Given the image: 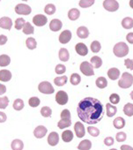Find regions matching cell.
Returning <instances> with one entry per match:
<instances>
[{"mask_svg":"<svg viewBox=\"0 0 133 150\" xmlns=\"http://www.w3.org/2000/svg\"><path fill=\"white\" fill-rule=\"evenodd\" d=\"M87 132L93 137H98L99 134H100V130L98 128H96V127H94V126L87 127Z\"/></svg>","mask_w":133,"mask_h":150,"instance_id":"obj_42","label":"cell"},{"mask_svg":"<svg viewBox=\"0 0 133 150\" xmlns=\"http://www.w3.org/2000/svg\"><path fill=\"white\" fill-rule=\"evenodd\" d=\"M26 21L23 18H19L15 21V28L17 30H20L21 28H23L24 25H25Z\"/></svg>","mask_w":133,"mask_h":150,"instance_id":"obj_43","label":"cell"},{"mask_svg":"<svg viewBox=\"0 0 133 150\" xmlns=\"http://www.w3.org/2000/svg\"><path fill=\"white\" fill-rule=\"evenodd\" d=\"M11 146H12V149L13 150H22L23 147H24V143L22 140L20 139H13L12 144H11Z\"/></svg>","mask_w":133,"mask_h":150,"instance_id":"obj_23","label":"cell"},{"mask_svg":"<svg viewBox=\"0 0 133 150\" xmlns=\"http://www.w3.org/2000/svg\"><path fill=\"white\" fill-rule=\"evenodd\" d=\"M109 150H117V149H115V148H112V149H109Z\"/></svg>","mask_w":133,"mask_h":150,"instance_id":"obj_59","label":"cell"},{"mask_svg":"<svg viewBox=\"0 0 133 150\" xmlns=\"http://www.w3.org/2000/svg\"><path fill=\"white\" fill-rule=\"evenodd\" d=\"M41 114L44 117H49L51 116V114H52V110L49 107H47V106L42 107V110H41Z\"/></svg>","mask_w":133,"mask_h":150,"instance_id":"obj_41","label":"cell"},{"mask_svg":"<svg viewBox=\"0 0 133 150\" xmlns=\"http://www.w3.org/2000/svg\"><path fill=\"white\" fill-rule=\"evenodd\" d=\"M109 101L111 102V103L113 104H117L120 102V96L117 94H112L109 96Z\"/></svg>","mask_w":133,"mask_h":150,"instance_id":"obj_48","label":"cell"},{"mask_svg":"<svg viewBox=\"0 0 133 150\" xmlns=\"http://www.w3.org/2000/svg\"><path fill=\"white\" fill-rule=\"evenodd\" d=\"M103 7L108 12H115L119 9V3L116 0H104Z\"/></svg>","mask_w":133,"mask_h":150,"instance_id":"obj_6","label":"cell"},{"mask_svg":"<svg viewBox=\"0 0 133 150\" xmlns=\"http://www.w3.org/2000/svg\"><path fill=\"white\" fill-rule=\"evenodd\" d=\"M108 76L110 80L112 81H115L119 78L120 76V71L119 69L115 68V67H113V68H110L108 71Z\"/></svg>","mask_w":133,"mask_h":150,"instance_id":"obj_17","label":"cell"},{"mask_svg":"<svg viewBox=\"0 0 133 150\" xmlns=\"http://www.w3.org/2000/svg\"><path fill=\"white\" fill-rule=\"evenodd\" d=\"M91 147H92V142L89 139L82 140L78 146V149L80 150H90Z\"/></svg>","mask_w":133,"mask_h":150,"instance_id":"obj_22","label":"cell"},{"mask_svg":"<svg viewBox=\"0 0 133 150\" xmlns=\"http://www.w3.org/2000/svg\"><path fill=\"white\" fill-rule=\"evenodd\" d=\"M28 103H29V105H30L31 107L35 108V107H37V106L40 105L41 101H40V99H39L38 97H31V98L29 99V101H28Z\"/></svg>","mask_w":133,"mask_h":150,"instance_id":"obj_44","label":"cell"},{"mask_svg":"<svg viewBox=\"0 0 133 150\" xmlns=\"http://www.w3.org/2000/svg\"><path fill=\"white\" fill-rule=\"evenodd\" d=\"M69 57H70V55H69V52H68L67 50L64 49V48L60 49V50H59V58H60L61 61L67 62L69 60Z\"/></svg>","mask_w":133,"mask_h":150,"instance_id":"obj_24","label":"cell"},{"mask_svg":"<svg viewBox=\"0 0 133 150\" xmlns=\"http://www.w3.org/2000/svg\"><path fill=\"white\" fill-rule=\"evenodd\" d=\"M113 52H114L115 57H123L128 55V53H129V47H128V45L125 42H121L116 43L114 46Z\"/></svg>","mask_w":133,"mask_h":150,"instance_id":"obj_2","label":"cell"},{"mask_svg":"<svg viewBox=\"0 0 133 150\" xmlns=\"http://www.w3.org/2000/svg\"><path fill=\"white\" fill-rule=\"evenodd\" d=\"M72 39V32L70 30H64L59 35V42L63 44L68 43Z\"/></svg>","mask_w":133,"mask_h":150,"instance_id":"obj_10","label":"cell"},{"mask_svg":"<svg viewBox=\"0 0 133 150\" xmlns=\"http://www.w3.org/2000/svg\"><path fill=\"white\" fill-rule=\"evenodd\" d=\"M38 89L41 93L42 94H45V95H50V94H53L55 92V89L53 88V86L48 82V81H42L39 84L38 86Z\"/></svg>","mask_w":133,"mask_h":150,"instance_id":"obj_5","label":"cell"},{"mask_svg":"<svg viewBox=\"0 0 133 150\" xmlns=\"http://www.w3.org/2000/svg\"><path fill=\"white\" fill-rule=\"evenodd\" d=\"M22 1H28V0H22Z\"/></svg>","mask_w":133,"mask_h":150,"instance_id":"obj_60","label":"cell"},{"mask_svg":"<svg viewBox=\"0 0 133 150\" xmlns=\"http://www.w3.org/2000/svg\"><path fill=\"white\" fill-rule=\"evenodd\" d=\"M56 6L53 5V4H49V5H47L46 6H45V8H44V12H45V13H47V14H49V15H52V14H54L55 13H56Z\"/></svg>","mask_w":133,"mask_h":150,"instance_id":"obj_39","label":"cell"},{"mask_svg":"<svg viewBox=\"0 0 133 150\" xmlns=\"http://www.w3.org/2000/svg\"><path fill=\"white\" fill-rule=\"evenodd\" d=\"M129 6L133 9V0H129Z\"/></svg>","mask_w":133,"mask_h":150,"instance_id":"obj_57","label":"cell"},{"mask_svg":"<svg viewBox=\"0 0 133 150\" xmlns=\"http://www.w3.org/2000/svg\"><path fill=\"white\" fill-rule=\"evenodd\" d=\"M10 63H11V58L9 56L5 55V54L0 56V66H2V67L7 66L10 64Z\"/></svg>","mask_w":133,"mask_h":150,"instance_id":"obj_32","label":"cell"},{"mask_svg":"<svg viewBox=\"0 0 133 150\" xmlns=\"http://www.w3.org/2000/svg\"><path fill=\"white\" fill-rule=\"evenodd\" d=\"M12 27H13V21L9 17H2L0 19V28H1L11 30Z\"/></svg>","mask_w":133,"mask_h":150,"instance_id":"obj_12","label":"cell"},{"mask_svg":"<svg viewBox=\"0 0 133 150\" xmlns=\"http://www.w3.org/2000/svg\"><path fill=\"white\" fill-rule=\"evenodd\" d=\"M23 33L26 35H33L34 34V27L29 23V22H26L24 27H23Z\"/></svg>","mask_w":133,"mask_h":150,"instance_id":"obj_35","label":"cell"},{"mask_svg":"<svg viewBox=\"0 0 133 150\" xmlns=\"http://www.w3.org/2000/svg\"><path fill=\"white\" fill-rule=\"evenodd\" d=\"M7 119V117L6 115L5 112H2V111H0V123H4L6 122Z\"/></svg>","mask_w":133,"mask_h":150,"instance_id":"obj_52","label":"cell"},{"mask_svg":"<svg viewBox=\"0 0 133 150\" xmlns=\"http://www.w3.org/2000/svg\"><path fill=\"white\" fill-rule=\"evenodd\" d=\"M68 95L64 91H58L56 95V102L59 104V105H65L68 103Z\"/></svg>","mask_w":133,"mask_h":150,"instance_id":"obj_8","label":"cell"},{"mask_svg":"<svg viewBox=\"0 0 133 150\" xmlns=\"http://www.w3.org/2000/svg\"><path fill=\"white\" fill-rule=\"evenodd\" d=\"M63 27V23L60 20H57V19H54L50 21L49 23V28L51 31H54V32H57L59 31Z\"/></svg>","mask_w":133,"mask_h":150,"instance_id":"obj_16","label":"cell"},{"mask_svg":"<svg viewBox=\"0 0 133 150\" xmlns=\"http://www.w3.org/2000/svg\"><path fill=\"white\" fill-rule=\"evenodd\" d=\"M104 144L108 146H110L114 144V139L113 137H107L104 139Z\"/></svg>","mask_w":133,"mask_h":150,"instance_id":"obj_51","label":"cell"},{"mask_svg":"<svg viewBox=\"0 0 133 150\" xmlns=\"http://www.w3.org/2000/svg\"><path fill=\"white\" fill-rule=\"evenodd\" d=\"M133 84V76L129 72H123L122 78L118 81V86L121 88H129Z\"/></svg>","mask_w":133,"mask_h":150,"instance_id":"obj_3","label":"cell"},{"mask_svg":"<svg viewBox=\"0 0 133 150\" xmlns=\"http://www.w3.org/2000/svg\"><path fill=\"white\" fill-rule=\"evenodd\" d=\"M91 64L93 65L94 68L98 69L102 65V59L100 57L94 56L91 58Z\"/></svg>","mask_w":133,"mask_h":150,"instance_id":"obj_30","label":"cell"},{"mask_svg":"<svg viewBox=\"0 0 133 150\" xmlns=\"http://www.w3.org/2000/svg\"><path fill=\"white\" fill-rule=\"evenodd\" d=\"M12 79V72L8 70L0 71V81L3 82H7Z\"/></svg>","mask_w":133,"mask_h":150,"instance_id":"obj_18","label":"cell"},{"mask_svg":"<svg viewBox=\"0 0 133 150\" xmlns=\"http://www.w3.org/2000/svg\"><path fill=\"white\" fill-rule=\"evenodd\" d=\"M122 26L125 29H130L133 28V19L130 17H126L122 21Z\"/></svg>","mask_w":133,"mask_h":150,"instance_id":"obj_26","label":"cell"},{"mask_svg":"<svg viewBox=\"0 0 133 150\" xmlns=\"http://www.w3.org/2000/svg\"><path fill=\"white\" fill-rule=\"evenodd\" d=\"M113 125H114L115 128H116V129H122L125 126V120L122 117H118L114 120Z\"/></svg>","mask_w":133,"mask_h":150,"instance_id":"obj_28","label":"cell"},{"mask_svg":"<svg viewBox=\"0 0 133 150\" xmlns=\"http://www.w3.org/2000/svg\"><path fill=\"white\" fill-rule=\"evenodd\" d=\"M59 142V135L57 132H52L49 134L48 137V143L49 146H55L56 145H57Z\"/></svg>","mask_w":133,"mask_h":150,"instance_id":"obj_13","label":"cell"},{"mask_svg":"<svg viewBox=\"0 0 133 150\" xmlns=\"http://www.w3.org/2000/svg\"><path fill=\"white\" fill-rule=\"evenodd\" d=\"M33 22L35 26L37 27H42L47 24L48 19L45 15L42 14H37L33 18Z\"/></svg>","mask_w":133,"mask_h":150,"instance_id":"obj_9","label":"cell"},{"mask_svg":"<svg viewBox=\"0 0 133 150\" xmlns=\"http://www.w3.org/2000/svg\"><path fill=\"white\" fill-rule=\"evenodd\" d=\"M70 81H71V83H72V85L77 86V85H79V84L80 83L81 78H80V74H78V73H73V74H72Z\"/></svg>","mask_w":133,"mask_h":150,"instance_id":"obj_37","label":"cell"},{"mask_svg":"<svg viewBox=\"0 0 133 150\" xmlns=\"http://www.w3.org/2000/svg\"><path fill=\"white\" fill-rule=\"evenodd\" d=\"M9 104V99L6 96L4 97H0V109H6V107Z\"/></svg>","mask_w":133,"mask_h":150,"instance_id":"obj_45","label":"cell"},{"mask_svg":"<svg viewBox=\"0 0 133 150\" xmlns=\"http://www.w3.org/2000/svg\"><path fill=\"white\" fill-rule=\"evenodd\" d=\"M129 96H130V98H131V99L133 100V91H131V92H130Z\"/></svg>","mask_w":133,"mask_h":150,"instance_id":"obj_58","label":"cell"},{"mask_svg":"<svg viewBox=\"0 0 133 150\" xmlns=\"http://www.w3.org/2000/svg\"><path fill=\"white\" fill-rule=\"evenodd\" d=\"M121 150H133V147L129 145H122L121 146Z\"/></svg>","mask_w":133,"mask_h":150,"instance_id":"obj_56","label":"cell"},{"mask_svg":"<svg viewBox=\"0 0 133 150\" xmlns=\"http://www.w3.org/2000/svg\"><path fill=\"white\" fill-rule=\"evenodd\" d=\"M126 39H127L128 42L133 44V33H129V34L126 35Z\"/></svg>","mask_w":133,"mask_h":150,"instance_id":"obj_54","label":"cell"},{"mask_svg":"<svg viewBox=\"0 0 133 150\" xmlns=\"http://www.w3.org/2000/svg\"><path fill=\"white\" fill-rule=\"evenodd\" d=\"M62 139L64 142H70L73 139V133L71 130H66L62 133Z\"/></svg>","mask_w":133,"mask_h":150,"instance_id":"obj_27","label":"cell"},{"mask_svg":"<svg viewBox=\"0 0 133 150\" xmlns=\"http://www.w3.org/2000/svg\"><path fill=\"white\" fill-rule=\"evenodd\" d=\"M78 116L80 120L88 125L99 123L104 115L102 103L96 98L87 97L82 99L77 108Z\"/></svg>","mask_w":133,"mask_h":150,"instance_id":"obj_1","label":"cell"},{"mask_svg":"<svg viewBox=\"0 0 133 150\" xmlns=\"http://www.w3.org/2000/svg\"><path fill=\"white\" fill-rule=\"evenodd\" d=\"M95 84H96V86L99 88H101L102 89V88H105L108 86V81H107L106 78H104V77H99L96 80Z\"/></svg>","mask_w":133,"mask_h":150,"instance_id":"obj_33","label":"cell"},{"mask_svg":"<svg viewBox=\"0 0 133 150\" xmlns=\"http://www.w3.org/2000/svg\"><path fill=\"white\" fill-rule=\"evenodd\" d=\"M47 132H48V130H47V128H46L45 126H43V125H39V126H37V127L34 129V137H36L37 139H42V138H43V137L47 134Z\"/></svg>","mask_w":133,"mask_h":150,"instance_id":"obj_15","label":"cell"},{"mask_svg":"<svg viewBox=\"0 0 133 150\" xmlns=\"http://www.w3.org/2000/svg\"><path fill=\"white\" fill-rule=\"evenodd\" d=\"M32 12V9L29 6L26 4H19L15 6V13L20 15H28Z\"/></svg>","mask_w":133,"mask_h":150,"instance_id":"obj_7","label":"cell"},{"mask_svg":"<svg viewBox=\"0 0 133 150\" xmlns=\"http://www.w3.org/2000/svg\"><path fill=\"white\" fill-rule=\"evenodd\" d=\"M55 71L56 74H63L66 71V67L63 65V64H57L56 66V69H55Z\"/></svg>","mask_w":133,"mask_h":150,"instance_id":"obj_47","label":"cell"},{"mask_svg":"<svg viewBox=\"0 0 133 150\" xmlns=\"http://www.w3.org/2000/svg\"><path fill=\"white\" fill-rule=\"evenodd\" d=\"M95 2V0H80L79 5L82 8H88L92 6Z\"/></svg>","mask_w":133,"mask_h":150,"instance_id":"obj_36","label":"cell"},{"mask_svg":"<svg viewBox=\"0 0 133 150\" xmlns=\"http://www.w3.org/2000/svg\"><path fill=\"white\" fill-rule=\"evenodd\" d=\"M124 64H125V66H126L128 69L133 71V60H132V59H129V58L125 59V60H124Z\"/></svg>","mask_w":133,"mask_h":150,"instance_id":"obj_49","label":"cell"},{"mask_svg":"<svg viewBox=\"0 0 133 150\" xmlns=\"http://www.w3.org/2000/svg\"><path fill=\"white\" fill-rule=\"evenodd\" d=\"M0 1H1V0H0Z\"/></svg>","mask_w":133,"mask_h":150,"instance_id":"obj_61","label":"cell"},{"mask_svg":"<svg viewBox=\"0 0 133 150\" xmlns=\"http://www.w3.org/2000/svg\"><path fill=\"white\" fill-rule=\"evenodd\" d=\"M13 109L15 110H21L24 108V102L21 99H16L13 103Z\"/></svg>","mask_w":133,"mask_h":150,"instance_id":"obj_38","label":"cell"},{"mask_svg":"<svg viewBox=\"0 0 133 150\" xmlns=\"http://www.w3.org/2000/svg\"><path fill=\"white\" fill-rule=\"evenodd\" d=\"M7 42V37L4 35H0V45H4L6 44Z\"/></svg>","mask_w":133,"mask_h":150,"instance_id":"obj_53","label":"cell"},{"mask_svg":"<svg viewBox=\"0 0 133 150\" xmlns=\"http://www.w3.org/2000/svg\"><path fill=\"white\" fill-rule=\"evenodd\" d=\"M106 109H107V116L108 117H114L116 114V112H117V108L115 106H113L110 103H107L106 104Z\"/></svg>","mask_w":133,"mask_h":150,"instance_id":"obj_25","label":"cell"},{"mask_svg":"<svg viewBox=\"0 0 133 150\" xmlns=\"http://www.w3.org/2000/svg\"><path fill=\"white\" fill-rule=\"evenodd\" d=\"M123 113L128 117H132L133 116V104L130 103H126L123 106Z\"/></svg>","mask_w":133,"mask_h":150,"instance_id":"obj_31","label":"cell"},{"mask_svg":"<svg viewBox=\"0 0 133 150\" xmlns=\"http://www.w3.org/2000/svg\"><path fill=\"white\" fill-rule=\"evenodd\" d=\"M80 71H81V72L84 75H86V76H93V75H94V67L87 61H84V62L81 63V64H80Z\"/></svg>","mask_w":133,"mask_h":150,"instance_id":"obj_4","label":"cell"},{"mask_svg":"<svg viewBox=\"0 0 133 150\" xmlns=\"http://www.w3.org/2000/svg\"><path fill=\"white\" fill-rule=\"evenodd\" d=\"M75 50H76V52L80 55V56H87L88 54V49L87 47L86 44L82 43V42H79L76 44L75 46Z\"/></svg>","mask_w":133,"mask_h":150,"instance_id":"obj_14","label":"cell"},{"mask_svg":"<svg viewBox=\"0 0 133 150\" xmlns=\"http://www.w3.org/2000/svg\"><path fill=\"white\" fill-rule=\"evenodd\" d=\"M6 92V87L3 84H0V96L4 95Z\"/></svg>","mask_w":133,"mask_h":150,"instance_id":"obj_55","label":"cell"},{"mask_svg":"<svg viewBox=\"0 0 133 150\" xmlns=\"http://www.w3.org/2000/svg\"><path fill=\"white\" fill-rule=\"evenodd\" d=\"M115 139L118 142H123L124 140H126L127 139V135L125 132H120L118 133H116V136H115Z\"/></svg>","mask_w":133,"mask_h":150,"instance_id":"obj_46","label":"cell"},{"mask_svg":"<svg viewBox=\"0 0 133 150\" xmlns=\"http://www.w3.org/2000/svg\"><path fill=\"white\" fill-rule=\"evenodd\" d=\"M26 45H27V47L29 50H34L36 48V46H37V42H36V41H35L34 38L29 37L26 41Z\"/></svg>","mask_w":133,"mask_h":150,"instance_id":"obj_34","label":"cell"},{"mask_svg":"<svg viewBox=\"0 0 133 150\" xmlns=\"http://www.w3.org/2000/svg\"><path fill=\"white\" fill-rule=\"evenodd\" d=\"M80 12L77 8H72L68 13V18L71 21H76L80 18Z\"/></svg>","mask_w":133,"mask_h":150,"instance_id":"obj_21","label":"cell"},{"mask_svg":"<svg viewBox=\"0 0 133 150\" xmlns=\"http://www.w3.org/2000/svg\"><path fill=\"white\" fill-rule=\"evenodd\" d=\"M101 43L98 42V41H94L92 43H91V50L94 52V53H97L101 50Z\"/></svg>","mask_w":133,"mask_h":150,"instance_id":"obj_40","label":"cell"},{"mask_svg":"<svg viewBox=\"0 0 133 150\" xmlns=\"http://www.w3.org/2000/svg\"><path fill=\"white\" fill-rule=\"evenodd\" d=\"M77 35L81 39H86L89 35V30L87 29V28H86L84 26L80 27L77 29Z\"/></svg>","mask_w":133,"mask_h":150,"instance_id":"obj_19","label":"cell"},{"mask_svg":"<svg viewBox=\"0 0 133 150\" xmlns=\"http://www.w3.org/2000/svg\"><path fill=\"white\" fill-rule=\"evenodd\" d=\"M72 120L71 118H61V120L57 123V126L59 129H64L71 126Z\"/></svg>","mask_w":133,"mask_h":150,"instance_id":"obj_20","label":"cell"},{"mask_svg":"<svg viewBox=\"0 0 133 150\" xmlns=\"http://www.w3.org/2000/svg\"><path fill=\"white\" fill-rule=\"evenodd\" d=\"M61 118H71V113L68 110H63L61 112Z\"/></svg>","mask_w":133,"mask_h":150,"instance_id":"obj_50","label":"cell"},{"mask_svg":"<svg viewBox=\"0 0 133 150\" xmlns=\"http://www.w3.org/2000/svg\"><path fill=\"white\" fill-rule=\"evenodd\" d=\"M74 131L78 138H83L86 134L85 126L81 122H76L74 125Z\"/></svg>","mask_w":133,"mask_h":150,"instance_id":"obj_11","label":"cell"},{"mask_svg":"<svg viewBox=\"0 0 133 150\" xmlns=\"http://www.w3.org/2000/svg\"><path fill=\"white\" fill-rule=\"evenodd\" d=\"M68 81V77L67 76H60V77H56L54 80V83L58 86V87H62L64 86Z\"/></svg>","mask_w":133,"mask_h":150,"instance_id":"obj_29","label":"cell"}]
</instances>
